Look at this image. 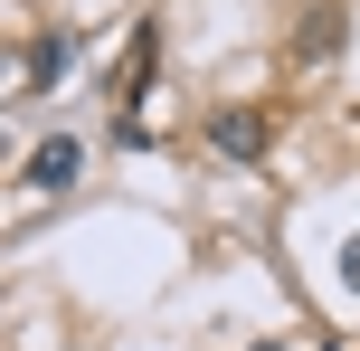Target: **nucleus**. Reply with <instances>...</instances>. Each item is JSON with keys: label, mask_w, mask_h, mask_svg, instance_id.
<instances>
[{"label": "nucleus", "mask_w": 360, "mask_h": 351, "mask_svg": "<svg viewBox=\"0 0 360 351\" xmlns=\"http://www.w3.org/2000/svg\"><path fill=\"white\" fill-rule=\"evenodd\" d=\"M342 276H351V285H360V238H351V247H342Z\"/></svg>", "instance_id": "nucleus-4"}, {"label": "nucleus", "mask_w": 360, "mask_h": 351, "mask_svg": "<svg viewBox=\"0 0 360 351\" xmlns=\"http://www.w3.org/2000/svg\"><path fill=\"white\" fill-rule=\"evenodd\" d=\"M218 152L228 162H256L266 152V114H218Z\"/></svg>", "instance_id": "nucleus-2"}, {"label": "nucleus", "mask_w": 360, "mask_h": 351, "mask_svg": "<svg viewBox=\"0 0 360 351\" xmlns=\"http://www.w3.org/2000/svg\"><path fill=\"white\" fill-rule=\"evenodd\" d=\"M76 171H86V152H76V143H67V133H48V143H38V152H29V190H67V181H76Z\"/></svg>", "instance_id": "nucleus-1"}, {"label": "nucleus", "mask_w": 360, "mask_h": 351, "mask_svg": "<svg viewBox=\"0 0 360 351\" xmlns=\"http://www.w3.org/2000/svg\"><path fill=\"white\" fill-rule=\"evenodd\" d=\"M256 351H275V342H256Z\"/></svg>", "instance_id": "nucleus-5"}, {"label": "nucleus", "mask_w": 360, "mask_h": 351, "mask_svg": "<svg viewBox=\"0 0 360 351\" xmlns=\"http://www.w3.org/2000/svg\"><path fill=\"white\" fill-rule=\"evenodd\" d=\"M67 57H76V38H67V29H57V38H38V57H29V95H48Z\"/></svg>", "instance_id": "nucleus-3"}]
</instances>
